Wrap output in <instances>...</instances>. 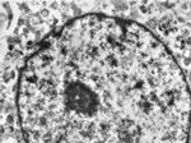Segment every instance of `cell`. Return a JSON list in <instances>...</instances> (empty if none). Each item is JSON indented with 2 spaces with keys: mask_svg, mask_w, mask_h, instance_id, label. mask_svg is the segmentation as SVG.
<instances>
[{
  "mask_svg": "<svg viewBox=\"0 0 191 143\" xmlns=\"http://www.w3.org/2000/svg\"><path fill=\"white\" fill-rule=\"evenodd\" d=\"M27 143H187L191 91L170 49L135 20L85 14L43 40L17 96Z\"/></svg>",
  "mask_w": 191,
  "mask_h": 143,
  "instance_id": "6da1fadb",
  "label": "cell"
},
{
  "mask_svg": "<svg viewBox=\"0 0 191 143\" xmlns=\"http://www.w3.org/2000/svg\"><path fill=\"white\" fill-rule=\"evenodd\" d=\"M28 22L32 24V26H40L41 24V18L38 17V16H31V17H28Z\"/></svg>",
  "mask_w": 191,
  "mask_h": 143,
  "instance_id": "7a4b0ae2",
  "label": "cell"
},
{
  "mask_svg": "<svg viewBox=\"0 0 191 143\" xmlns=\"http://www.w3.org/2000/svg\"><path fill=\"white\" fill-rule=\"evenodd\" d=\"M38 16L41 17V18H43V19H46V18H48V17H51V10L50 9H41L40 10V13H38Z\"/></svg>",
  "mask_w": 191,
  "mask_h": 143,
  "instance_id": "3957f363",
  "label": "cell"
},
{
  "mask_svg": "<svg viewBox=\"0 0 191 143\" xmlns=\"http://www.w3.org/2000/svg\"><path fill=\"white\" fill-rule=\"evenodd\" d=\"M6 124L8 125H13L14 124V116H13V114H8V116H6Z\"/></svg>",
  "mask_w": 191,
  "mask_h": 143,
  "instance_id": "277c9868",
  "label": "cell"
},
{
  "mask_svg": "<svg viewBox=\"0 0 191 143\" xmlns=\"http://www.w3.org/2000/svg\"><path fill=\"white\" fill-rule=\"evenodd\" d=\"M59 5H60V3L57 4V3H51L50 5H48V9H56V8H59Z\"/></svg>",
  "mask_w": 191,
  "mask_h": 143,
  "instance_id": "5b68a950",
  "label": "cell"
}]
</instances>
